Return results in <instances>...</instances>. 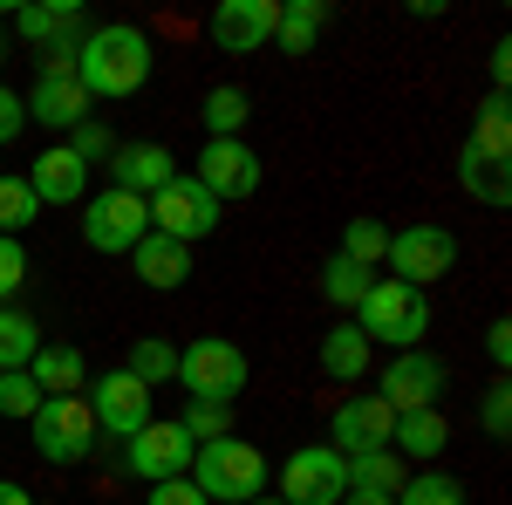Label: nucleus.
Segmentation results:
<instances>
[{
    "label": "nucleus",
    "mask_w": 512,
    "mask_h": 505,
    "mask_svg": "<svg viewBox=\"0 0 512 505\" xmlns=\"http://www.w3.org/2000/svg\"><path fill=\"white\" fill-rule=\"evenodd\" d=\"M130 267H137V280L151 294H178L192 280V246H178V239H164V233H144L130 246Z\"/></svg>",
    "instance_id": "obj_18"
},
{
    "label": "nucleus",
    "mask_w": 512,
    "mask_h": 505,
    "mask_svg": "<svg viewBox=\"0 0 512 505\" xmlns=\"http://www.w3.org/2000/svg\"><path fill=\"white\" fill-rule=\"evenodd\" d=\"M69 151H76L82 164H89V171H96V164H110V151H117V137H110V130H103V123L89 117V123H76V130H69Z\"/></svg>",
    "instance_id": "obj_38"
},
{
    "label": "nucleus",
    "mask_w": 512,
    "mask_h": 505,
    "mask_svg": "<svg viewBox=\"0 0 512 505\" xmlns=\"http://www.w3.org/2000/svg\"><path fill=\"white\" fill-rule=\"evenodd\" d=\"M349 492V458L328 451V444H301L287 465H280V505H342Z\"/></svg>",
    "instance_id": "obj_9"
},
{
    "label": "nucleus",
    "mask_w": 512,
    "mask_h": 505,
    "mask_svg": "<svg viewBox=\"0 0 512 505\" xmlns=\"http://www.w3.org/2000/svg\"><path fill=\"white\" fill-rule=\"evenodd\" d=\"M485 355H492V369L506 376V362H512V321H492V328H485Z\"/></svg>",
    "instance_id": "obj_42"
},
{
    "label": "nucleus",
    "mask_w": 512,
    "mask_h": 505,
    "mask_svg": "<svg viewBox=\"0 0 512 505\" xmlns=\"http://www.w3.org/2000/svg\"><path fill=\"white\" fill-rule=\"evenodd\" d=\"M198 458V444L185 437V424L178 417H151V424L137 430L130 444H123V465L137 471L144 485H164V478H185Z\"/></svg>",
    "instance_id": "obj_12"
},
{
    "label": "nucleus",
    "mask_w": 512,
    "mask_h": 505,
    "mask_svg": "<svg viewBox=\"0 0 512 505\" xmlns=\"http://www.w3.org/2000/svg\"><path fill=\"white\" fill-rule=\"evenodd\" d=\"M151 233L178 239V246H198V239L219 233V198L198 185L192 171H178L158 198H151Z\"/></svg>",
    "instance_id": "obj_7"
},
{
    "label": "nucleus",
    "mask_w": 512,
    "mask_h": 505,
    "mask_svg": "<svg viewBox=\"0 0 512 505\" xmlns=\"http://www.w3.org/2000/svg\"><path fill=\"white\" fill-rule=\"evenodd\" d=\"M390 280H403V287H431V280H444V273L458 267V233L451 226H431V219H417V226H403V233H390Z\"/></svg>",
    "instance_id": "obj_6"
},
{
    "label": "nucleus",
    "mask_w": 512,
    "mask_h": 505,
    "mask_svg": "<svg viewBox=\"0 0 512 505\" xmlns=\"http://www.w3.org/2000/svg\"><path fill=\"white\" fill-rule=\"evenodd\" d=\"M444 383H451V376H444V362H437L431 349H403V355H390V369H383L376 396L403 417V410H437Z\"/></svg>",
    "instance_id": "obj_13"
},
{
    "label": "nucleus",
    "mask_w": 512,
    "mask_h": 505,
    "mask_svg": "<svg viewBox=\"0 0 512 505\" xmlns=\"http://www.w3.org/2000/svg\"><path fill=\"white\" fill-rule=\"evenodd\" d=\"M321 28H328V7L321 0H280V21H274V41L287 55H315Z\"/></svg>",
    "instance_id": "obj_25"
},
{
    "label": "nucleus",
    "mask_w": 512,
    "mask_h": 505,
    "mask_svg": "<svg viewBox=\"0 0 512 505\" xmlns=\"http://www.w3.org/2000/svg\"><path fill=\"white\" fill-rule=\"evenodd\" d=\"M198 117H205V130H212V137H239V130H246V117H253V96H246L239 82H219V89L198 103Z\"/></svg>",
    "instance_id": "obj_28"
},
{
    "label": "nucleus",
    "mask_w": 512,
    "mask_h": 505,
    "mask_svg": "<svg viewBox=\"0 0 512 505\" xmlns=\"http://www.w3.org/2000/svg\"><path fill=\"white\" fill-rule=\"evenodd\" d=\"M274 21H280V0H219L205 28L219 41V55H260L274 41Z\"/></svg>",
    "instance_id": "obj_16"
},
{
    "label": "nucleus",
    "mask_w": 512,
    "mask_h": 505,
    "mask_svg": "<svg viewBox=\"0 0 512 505\" xmlns=\"http://www.w3.org/2000/svg\"><path fill=\"white\" fill-rule=\"evenodd\" d=\"M21 103H28V117L48 123V130H76V123H89V96H82V82H76V62H41L35 89H28Z\"/></svg>",
    "instance_id": "obj_15"
},
{
    "label": "nucleus",
    "mask_w": 512,
    "mask_h": 505,
    "mask_svg": "<svg viewBox=\"0 0 512 505\" xmlns=\"http://www.w3.org/2000/svg\"><path fill=\"white\" fill-rule=\"evenodd\" d=\"M478 424H485V437H512V383H506V376H499V383H485Z\"/></svg>",
    "instance_id": "obj_37"
},
{
    "label": "nucleus",
    "mask_w": 512,
    "mask_h": 505,
    "mask_svg": "<svg viewBox=\"0 0 512 505\" xmlns=\"http://www.w3.org/2000/svg\"><path fill=\"white\" fill-rule=\"evenodd\" d=\"M390 430H396V410L376 396V389H349L328 417V451L342 458H362V451H390Z\"/></svg>",
    "instance_id": "obj_11"
},
{
    "label": "nucleus",
    "mask_w": 512,
    "mask_h": 505,
    "mask_svg": "<svg viewBox=\"0 0 512 505\" xmlns=\"http://www.w3.org/2000/svg\"><path fill=\"white\" fill-rule=\"evenodd\" d=\"M0 505H35V499H28V485H14V478H0Z\"/></svg>",
    "instance_id": "obj_44"
},
{
    "label": "nucleus",
    "mask_w": 512,
    "mask_h": 505,
    "mask_svg": "<svg viewBox=\"0 0 512 505\" xmlns=\"http://www.w3.org/2000/svg\"><path fill=\"white\" fill-rule=\"evenodd\" d=\"M342 505H396V499H383V492H342Z\"/></svg>",
    "instance_id": "obj_45"
},
{
    "label": "nucleus",
    "mask_w": 512,
    "mask_h": 505,
    "mask_svg": "<svg viewBox=\"0 0 512 505\" xmlns=\"http://www.w3.org/2000/svg\"><path fill=\"white\" fill-rule=\"evenodd\" d=\"M444 444H451V424H444V410H403L390 430V451L403 465H424L431 471L444 458Z\"/></svg>",
    "instance_id": "obj_21"
},
{
    "label": "nucleus",
    "mask_w": 512,
    "mask_h": 505,
    "mask_svg": "<svg viewBox=\"0 0 512 505\" xmlns=\"http://www.w3.org/2000/svg\"><path fill=\"white\" fill-rule=\"evenodd\" d=\"M185 437L192 444H212V437H233V403H185Z\"/></svg>",
    "instance_id": "obj_35"
},
{
    "label": "nucleus",
    "mask_w": 512,
    "mask_h": 505,
    "mask_svg": "<svg viewBox=\"0 0 512 505\" xmlns=\"http://www.w3.org/2000/svg\"><path fill=\"white\" fill-rule=\"evenodd\" d=\"M246 505H280V499H274V492H260V499H246Z\"/></svg>",
    "instance_id": "obj_46"
},
{
    "label": "nucleus",
    "mask_w": 512,
    "mask_h": 505,
    "mask_svg": "<svg viewBox=\"0 0 512 505\" xmlns=\"http://www.w3.org/2000/svg\"><path fill=\"white\" fill-rule=\"evenodd\" d=\"M485 69H492V96H506V82H512V41H492Z\"/></svg>",
    "instance_id": "obj_43"
},
{
    "label": "nucleus",
    "mask_w": 512,
    "mask_h": 505,
    "mask_svg": "<svg viewBox=\"0 0 512 505\" xmlns=\"http://www.w3.org/2000/svg\"><path fill=\"white\" fill-rule=\"evenodd\" d=\"M335 253H342V260H355V267H369V273H376V260L390 253V226H383V219H349V226H342V246H335Z\"/></svg>",
    "instance_id": "obj_33"
},
{
    "label": "nucleus",
    "mask_w": 512,
    "mask_h": 505,
    "mask_svg": "<svg viewBox=\"0 0 512 505\" xmlns=\"http://www.w3.org/2000/svg\"><path fill=\"white\" fill-rule=\"evenodd\" d=\"M28 185H35L41 205H82V192H89V164H82L69 144H48V151L35 157V171H28Z\"/></svg>",
    "instance_id": "obj_19"
},
{
    "label": "nucleus",
    "mask_w": 512,
    "mask_h": 505,
    "mask_svg": "<svg viewBox=\"0 0 512 505\" xmlns=\"http://www.w3.org/2000/svg\"><path fill=\"white\" fill-rule=\"evenodd\" d=\"M403 478H410V465L396 451H362V458H349V492H383V499H396Z\"/></svg>",
    "instance_id": "obj_26"
},
{
    "label": "nucleus",
    "mask_w": 512,
    "mask_h": 505,
    "mask_svg": "<svg viewBox=\"0 0 512 505\" xmlns=\"http://www.w3.org/2000/svg\"><path fill=\"white\" fill-rule=\"evenodd\" d=\"M158 69V48L144 28L130 21H103V28H82V48H76V82L89 103H123L137 96Z\"/></svg>",
    "instance_id": "obj_1"
},
{
    "label": "nucleus",
    "mask_w": 512,
    "mask_h": 505,
    "mask_svg": "<svg viewBox=\"0 0 512 505\" xmlns=\"http://www.w3.org/2000/svg\"><path fill=\"white\" fill-rule=\"evenodd\" d=\"M369 280H376V273L355 267V260H342V253H328V260H321V294H328L335 308H349V314H355V301L369 294Z\"/></svg>",
    "instance_id": "obj_30"
},
{
    "label": "nucleus",
    "mask_w": 512,
    "mask_h": 505,
    "mask_svg": "<svg viewBox=\"0 0 512 505\" xmlns=\"http://www.w3.org/2000/svg\"><path fill=\"white\" fill-rule=\"evenodd\" d=\"M151 233V205L144 198H130V192H96L89 198V212H82V239H89V253H110V260H130V246Z\"/></svg>",
    "instance_id": "obj_10"
},
{
    "label": "nucleus",
    "mask_w": 512,
    "mask_h": 505,
    "mask_svg": "<svg viewBox=\"0 0 512 505\" xmlns=\"http://www.w3.org/2000/svg\"><path fill=\"white\" fill-rule=\"evenodd\" d=\"M185 478H192L212 505H246V499L267 492V451L246 444V437H212V444H198V458H192Z\"/></svg>",
    "instance_id": "obj_3"
},
{
    "label": "nucleus",
    "mask_w": 512,
    "mask_h": 505,
    "mask_svg": "<svg viewBox=\"0 0 512 505\" xmlns=\"http://www.w3.org/2000/svg\"><path fill=\"white\" fill-rule=\"evenodd\" d=\"M21 130H28V103H21V89H7V82H0V151H7Z\"/></svg>",
    "instance_id": "obj_40"
},
{
    "label": "nucleus",
    "mask_w": 512,
    "mask_h": 505,
    "mask_svg": "<svg viewBox=\"0 0 512 505\" xmlns=\"http://www.w3.org/2000/svg\"><path fill=\"white\" fill-rule=\"evenodd\" d=\"M171 383H185L192 403H233L239 389L253 383V362L226 335H198L192 349H178V376Z\"/></svg>",
    "instance_id": "obj_4"
},
{
    "label": "nucleus",
    "mask_w": 512,
    "mask_h": 505,
    "mask_svg": "<svg viewBox=\"0 0 512 505\" xmlns=\"http://www.w3.org/2000/svg\"><path fill=\"white\" fill-rule=\"evenodd\" d=\"M82 403H89V417H96V437H123V444L158 417V410H151V389L137 383L130 369L89 376V396H82Z\"/></svg>",
    "instance_id": "obj_8"
},
{
    "label": "nucleus",
    "mask_w": 512,
    "mask_h": 505,
    "mask_svg": "<svg viewBox=\"0 0 512 505\" xmlns=\"http://www.w3.org/2000/svg\"><path fill=\"white\" fill-rule=\"evenodd\" d=\"M458 185L472 192V205H492V212H506V205H512V178H506V164L478 157L472 144L458 151Z\"/></svg>",
    "instance_id": "obj_24"
},
{
    "label": "nucleus",
    "mask_w": 512,
    "mask_h": 505,
    "mask_svg": "<svg viewBox=\"0 0 512 505\" xmlns=\"http://www.w3.org/2000/svg\"><path fill=\"white\" fill-rule=\"evenodd\" d=\"M41 349V328H35V314H21V308H0V376L7 369H28Z\"/></svg>",
    "instance_id": "obj_29"
},
{
    "label": "nucleus",
    "mask_w": 512,
    "mask_h": 505,
    "mask_svg": "<svg viewBox=\"0 0 512 505\" xmlns=\"http://www.w3.org/2000/svg\"><path fill=\"white\" fill-rule=\"evenodd\" d=\"M355 328L369 335V349L383 342V349H424V335H431V301L417 294V287H403L390 273H376L369 280V294L355 301Z\"/></svg>",
    "instance_id": "obj_2"
},
{
    "label": "nucleus",
    "mask_w": 512,
    "mask_h": 505,
    "mask_svg": "<svg viewBox=\"0 0 512 505\" xmlns=\"http://www.w3.org/2000/svg\"><path fill=\"white\" fill-rule=\"evenodd\" d=\"M144 505H212V499L198 492L192 478H164V485H151V492H144Z\"/></svg>",
    "instance_id": "obj_41"
},
{
    "label": "nucleus",
    "mask_w": 512,
    "mask_h": 505,
    "mask_svg": "<svg viewBox=\"0 0 512 505\" xmlns=\"http://www.w3.org/2000/svg\"><path fill=\"white\" fill-rule=\"evenodd\" d=\"M369 362H376V349H369V335L355 328V321H335L328 335H321V376L328 383H369Z\"/></svg>",
    "instance_id": "obj_22"
},
{
    "label": "nucleus",
    "mask_w": 512,
    "mask_h": 505,
    "mask_svg": "<svg viewBox=\"0 0 512 505\" xmlns=\"http://www.w3.org/2000/svg\"><path fill=\"white\" fill-rule=\"evenodd\" d=\"M396 505H472V492H465L451 471H410L403 492H396Z\"/></svg>",
    "instance_id": "obj_31"
},
{
    "label": "nucleus",
    "mask_w": 512,
    "mask_h": 505,
    "mask_svg": "<svg viewBox=\"0 0 512 505\" xmlns=\"http://www.w3.org/2000/svg\"><path fill=\"white\" fill-rule=\"evenodd\" d=\"M35 424V458L41 465H82L96 451V417L82 396H41V410L28 417Z\"/></svg>",
    "instance_id": "obj_5"
},
{
    "label": "nucleus",
    "mask_w": 512,
    "mask_h": 505,
    "mask_svg": "<svg viewBox=\"0 0 512 505\" xmlns=\"http://www.w3.org/2000/svg\"><path fill=\"white\" fill-rule=\"evenodd\" d=\"M28 376H35L41 396H82L89 362H82V349H69V342H41L35 362H28Z\"/></svg>",
    "instance_id": "obj_23"
},
{
    "label": "nucleus",
    "mask_w": 512,
    "mask_h": 505,
    "mask_svg": "<svg viewBox=\"0 0 512 505\" xmlns=\"http://www.w3.org/2000/svg\"><path fill=\"white\" fill-rule=\"evenodd\" d=\"M14 21V35L28 41V48H55V41H82V14L69 7V0H28V7H14L7 14Z\"/></svg>",
    "instance_id": "obj_20"
},
{
    "label": "nucleus",
    "mask_w": 512,
    "mask_h": 505,
    "mask_svg": "<svg viewBox=\"0 0 512 505\" xmlns=\"http://www.w3.org/2000/svg\"><path fill=\"white\" fill-rule=\"evenodd\" d=\"M123 369H130L144 389H158V383H171V376H178V349H171V342H158V335H144V342H130V362H123Z\"/></svg>",
    "instance_id": "obj_34"
},
{
    "label": "nucleus",
    "mask_w": 512,
    "mask_h": 505,
    "mask_svg": "<svg viewBox=\"0 0 512 505\" xmlns=\"http://www.w3.org/2000/svg\"><path fill=\"white\" fill-rule=\"evenodd\" d=\"M103 171H110V185H117V192H130V198H144V205H151V198L178 178V157L164 151V144H117Z\"/></svg>",
    "instance_id": "obj_17"
},
{
    "label": "nucleus",
    "mask_w": 512,
    "mask_h": 505,
    "mask_svg": "<svg viewBox=\"0 0 512 505\" xmlns=\"http://www.w3.org/2000/svg\"><path fill=\"white\" fill-rule=\"evenodd\" d=\"M478 157H492V164H506L512 157V103L506 96H485V110H478L472 123V137H465Z\"/></svg>",
    "instance_id": "obj_27"
},
{
    "label": "nucleus",
    "mask_w": 512,
    "mask_h": 505,
    "mask_svg": "<svg viewBox=\"0 0 512 505\" xmlns=\"http://www.w3.org/2000/svg\"><path fill=\"white\" fill-rule=\"evenodd\" d=\"M0 171H7V164H0Z\"/></svg>",
    "instance_id": "obj_48"
},
{
    "label": "nucleus",
    "mask_w": 512,
    "mask_h": 505,
    "mask_svg": "<svg viewBox=\"0 0 512 505\" xmlns=\"http://www.w3.org/2000/svg\"><path fill=\"white\" fill-rule=\"evenodd\" d=\"M192 178L219 198V205H226V198H253V192H260V157H253L246 137H205Z\"/></svg>",
    "instance_id": "obj_14"
},
{
    "label": "nucleus",
    "mask_w": 512,
    "mask_h": 505,
    "mask_svg": "<svg viewBox=\"0 0 512 505\" xmlns=\"http://www.w3.org/2000/svg\"><path fill=\"white\" fill-rule=\"evenodd\" d=\"M21 280H28V246L21 239H0V308H14Z\"/></svg>",
    "instance_id": "obj_39"
},
{
    "label": "nucleus",
    "mask_w": 512,
    "mask_h": 505,
    "mask_svg": "<svg viewBox=\"0 0 512 505\" xmlns=\"http://www.w3.org/2000/svg\"><path fill=\"white\" fill-rule=\"evenodd\" d=\"M41 198L28 178H14V171H0V239H21V226H35Z\"/></svg>",
    "instance_id": "obj_32"
},
{
    "label": "nucleus",
    "mask_w": 512,
    "mask_h": 505,
    "mask_svg": "<svg viewBox=\"0 0 512 505\" xmlns=\"http://www.w3.org/2000/svg\"><path fill=\"white\" fill-rule=\"evenodd\" d=\"M0 62H7V28H0Z\"/></svg>",
    "instance_id": "obj_47"
},
{
    "label": "nucleus",
    "mask_w": 512,
    "mask_h": 505,
    "mask_svg": "<svg viewBox=\"0 0 512 505\" xmlns=\"http://www.w3.org/2000/svg\"><path fill=\"white\" fill-rule=\"evenodd\" d=\"M35 410H41L35 376H28V369H7V376H0V417H21V424H28Z\"/></svg>",
    "instance_id": "obj_36"
}]
</instances>
